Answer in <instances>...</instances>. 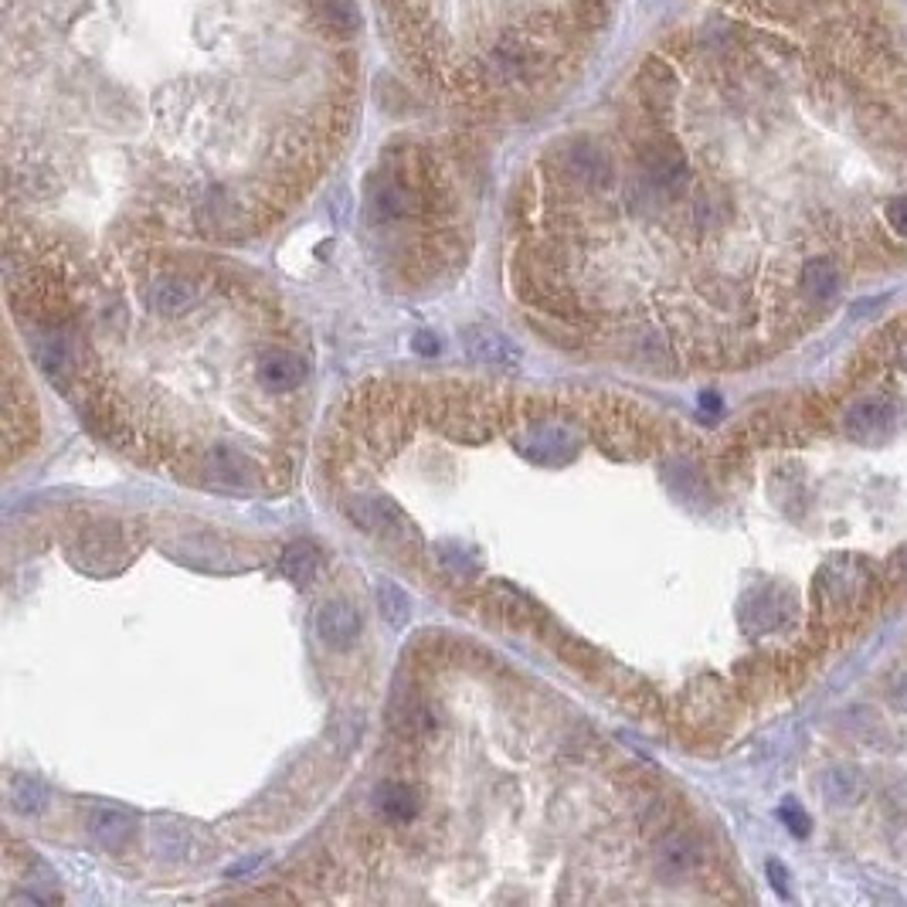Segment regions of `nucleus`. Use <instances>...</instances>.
I'll return each mask as SVG.
<instances>
[{
	"label": "nucleus",
	"mask_w": 907,
	"mask_h": 907,
	"mask_svg": "<svg viewBox=\"0 0 907 907\" xmlns=\"http://www.w3.org/2000/svg\"><path fill=\"white\" fill-rule=\"evenodd\" d=\"M201 303V282L187 272H157L143 282V306L164 320H181Z\"/></svg>",
	"instance_id": "nucleus-1"
},
{
	"label": "nucleus",
	"mask_w": 907,
	"mask_h": 907,
	"mask_svg": "<svg viewBox=\"0 0 907 907\" xmlns=\"http://www.w3.org/2000/svg\"><path fill=\"white\" fill-rule=\"evenodd\" d=\"M306 381V361L299 357V350L293 347H265L259 357H255V384L265 395H296Z\"/></svg>",
	"instance_id": "nucleus-2"
},
{
	"label": "nucleus",
	"mask_w": 907,
	"mask_h": 907,
	"mask_svg": "<svg viewBox=\"0 0 907 907\" xmlns=\"http://www.w3.org/2000/svg\"><path fill=\"white\" fill-rule=\"evenodd\" d=\"M561 174L585 191H609L615 181L612 157L592 140H575L561 150Z\"/></svg>",
	"instance_id": "nucleus-3"
},
{
	"label": "nucleus",
	"mask_w": 907,
	"mask_h": 907,
	"mask_svg": "<svg viewBox=\"0 0 907 907\" xmlns=\"http://www.w3.org/2000/svg\"><path fill=\"white\" fill-rule=\"evenodd\" d=\"M466 354L476 364H493V367H517L520 364V347L513 344L507 333H500L490 323H473L466 330Z\"/></svg>",
	"instance_id": "nucleus-4"
},
{
	"label": "nucleus",
	"mask_w": 907,
	"mask_h": 907,
	"mask_svg": "<svg viewBox=\"0 0 907 907\" xmlns=\"http://www.w3.org/2000/svg\"><path fill=\"white\" fill-rule=\"evenodd\" d=\"M316 632H320V639L327 646L347 649L357 639V632H361V619H357V612L350 609V605L330 602L316 612Z\"/></svg>",
	"instance_id": "nucleus-5"
},
{
	"label": "nucleus",
	"mask_w": 907,
	"mask_h": 907,
	"mask_svg": "<svg viewBox=\"0 0 907 907\" xmlns=\"http://www.w3.org/2000/svg\"><path fill=\"white\" fill-rule=\"evenodd\" d=\"M89 833L109 850H123L133 836V819L119 809H96L89 816Z\"/></svg>",
	"instance_id": "nucleus-6"
},
{
	"label": "nucleus",
	"mask_w": 907,
	"mask_h": 907,
	"mask_svg": "<svg viewBox=\"0 0 907 907\" xmlns=\"http://www.w3.org/2000/svg\"><path fill=\"white\" fill-rule=\"evenodd\" d=\"M320 17L340 38H347V34L361 28V11H357L354 0H320Z\"/></svg>",
	"instance_id": "nucleus-7"
},
{
	"label": "nucleus",
	"mask_w": 907,
	"mask_h": 907,
	"mask_svg": "<svg viewBox=\"0 0 907 907\" xmlns=\"http://www.w3.org/2000/svg\"><path fill=\"white\" fill-rule=\"evenodd\" d=\"M378 602H381V615L391 622V626H405L408 615H412V602H408V595L401 592L395 581H381L378 588Z\"/></svg>",
	"instance_id": "nucleus-8"
},
{
	"label": "nucleus",
	"mask_w": 907,
	"mask_h": 907,
	"mask_svg": "<svg viewBox=\"0 0 907 907\" xmlns=\"http://www.w3.org/2000/svg\"><path fill=\"white\" fill-rule=\"evenodd\" d=\"M282 575L293 581H310L316 575V551L310 544H293L282 554Z\"/></svg>",
	"instance_id": "nucleus-9"
},
{
	"label": "nucleus",
	"mask_w": 907,
	"mask_h": 907,
	"mask_svg": "<svg viewBox=\"0 0 907 907\" xmlns=\"http://www.w3.org/2000/svg\"><path fill=\"white\" fill-rule=\"evenodd\" d=\"M802 286H806V293H812L816 299H826L836 293V269L823 259L809 262L806 272H802Z\"/></svg>",
	"instance_id": "nucleus-10"
},
{
	"label": "nucleus",
	"mask_w": 907,
	"mask_h": 907,
	"mask_svg": "<svg viewBox=\"0 0 907 907\" xmlns=\"http://www.w3.org/2000/svg\"><path fill=\"white\" fill-rule=\"evenodd\" d=\"M153 843H157V850H164L167 857H184V853L191 850L187 833L184 829H177V826H157L153 829Z\"/></svg>",
	"instance_id": "nucleus-11"
},
{
	"label": "nucleus",
	"mask_w": 907,
	"mask_h": 907,
	"mask_svg": "<svg viewBox=\"0 0 907 907\" xmlns=\"http://www.w3.org/2000/svg\"><path fill=\"white\" fill-rule=\"evenodd\" d=\"M14 806L21 812H38L41 806H45V789H41L38 782H28V778H17Z\"/></svg>",
	"instance_id": "nucleus-12"
},
{
	"label": "nucleus",
	"mask_w": 907,
	"mask_h": 907,
	"mask_svg": "<svg viewBox=\"0 0 907 907\" xmlns=\"http://www.w3.org/2000/svg\"><path fill=\"white\" fill-rule=\"evenodd\" d=\"M887 218H891V225L897 231H904L907 235V198H894L891 204H887Z\"/></svg>",
	"instance_id": "nucleus-13"
},
{
	"label": "nucleus",
	"mask_w": 907,
	"mask_h": 907,
	"mask_svg": "<svg viewBox=\"0 0 907 907\" xmlns=\"http://www.w3.org/2000/svg\"><path fill=\"white\" fill-rule=\"evenodd\" d=\"M415 350H422V354H435V350H439V340H432L429 333H418V337H415Z\"/></svg>",
	"instance_id": "nucleus-14"
}]
</instances>
